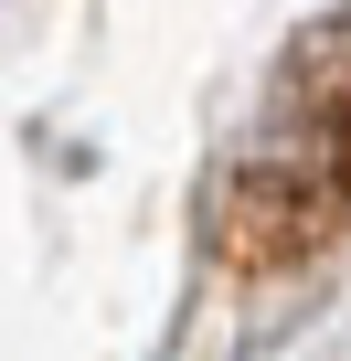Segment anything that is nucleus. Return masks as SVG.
I'll return each instance as SVG.
<instances>
[{
	"label": "nucleus",
	"mask_w": 351,
	"mask_h": 361,
	"mask_svg": "<svg viewBox=\"0 0 351 361\" xmlns=\"http://www.w3.org/2000/svg\"><path fill=\"white\" fill-rule=\"evenodd\" d=\"M351 224V64L277 96V117L245 128L213 192V255L224 266H287Z\"/></svg>",
	"instance_id": "obj_1"
}]
</instances>
